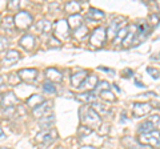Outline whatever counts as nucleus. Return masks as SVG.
Wrapping results in <instances>:
<instances>
[{
    "mask_svg": "<svg viewBox=\"0 0 160 149\" xmlns=\"http://www.w3.org/2000/svg\"><path fill=\"white\" fill-rule=\"evenodd\" d=\"M80 120L88 128H95L100 125V116L96 113V111L92 107H83L79 111Z\"/></svg>",
    "mask_w": 160,
    "mask_h": 149,
    "instance_id": "nucleus-1",
    "label": "nucleus"
},
{
    "mask_svg": "<svg viewBox=\"0 0 160 149\" xmlns=\"http://www.w3.org/2000/svg\"><path fill=\"white\" fill-rule=\"evenodd\" d=\"M139 142L142 144V145H149L153 148H159L160 147V131H152L149 133L140 135Z\"/></svg>",
    "mask_w": 160,
    "mask_h": 149,
    "instance_id": "nucleus-2",
    "label": "nucleus"
},
{
    "mask_svg": "<svg viewBox=\"0 0 160 149\" xmlns=\"http://www.w3.org/2000/svg\"><path fill=\"white\" fill-rule=\"evenodd\" d=\"M15 27L18 29H27L32 24V16L27 11H19L15 15Z\"/></svg>",
    "mask_w": 160,
    "mask_h": 149,
    "instance_id": "nucleus-3",
    "label": "nucleus"
},
{
    "mask_svg": "<svg viewBox=\"0 0 160 149\" xmlns=\"http://www.w3.org/2000/svg\"><path fill=\"white\" fill-rule=\"evenodd\" d=\"M106 37H107V29L103 28V27H98V28H95L91 33L89 44L93 47H100V46H103L104 41H106Z\"/></svg>",
    "mask_w": 160,
    "mask_h": 149,
    "instance_id": "nucleus-4",
    "label": "nucleus"
},
{
    "mask_svg": "<svg viewBox=\"0 0 160 149\" xmlns=\"http://www.w3.org/2000/svg\"><path fill=\"white\" fill-rule=\"evenodd\" d=\"M58 133L55 129H43L42 132H39L36 135V142L39 144H48V142H52L55 138H56Z\"/></svg>",
    "mask_w": 160,
    "mask_h": 149,
    "instance_id": "nucleus-5",
    "label": "nucleus"
},
{
    "mask_svg": "<svg viewBox=\"0 0 160 149\" xmlns=\"http://www.w3.org/2000/svg\"><path fill=\"white\" fill-rule=\"evenodd\" d=\"M55 35L56 37L60 39H67L69 35V26H68V20L66 19H60L55 23Z\"/></svg>",
    "mask_w": 160,
    "mask_h": 149,
    "instance_id": "nucleus-6",
    "label": "nucleus"
},
{
    "mask_svg": "<svg viewBox=\"0 0 160 149\" xmlns=\"http://www.w3.org/2000/svg\"><path fill=\"white\" fill-rule=\"evenodd\" d=\"M123 23H124V19H122V17H118V19H115V20L111 22V24L108 26V29H107V36H108L109 40H115L118 32L123 27Z\"/></svg>",
    "mask_w": 160,
    "mask_h": 149,
    "instance_id": "nucleus-7",
    "label": "nucleus"
},
{
    "mask_svg": "<svg viewBox=\"0 0 160 149\" xmlns=\"http://www.w3.org/2000/svg\"><path fill=\"white\" fill-rule=\"evenodd\" d=\"M152 111V107L147 103H135L132 107V113L136 117H142L144 115H148Z\"/></svg>",
    "mask_w": 160,
    "mask_h": 149,
    "instance_id": "nucleus-8",
    "label": "nucleus"
},
{
    "mask_svg": "<svg viewBox=\"0 0 160 149\" xmlns=\"http://www.w3.org/2000/svg\"><path fill=\"white\" fill-rule=\"evenodd\" d=\"M18 73H19V76L22 77V80L27 81V83H32V81L36 80V77H38V69H35V68L20 69Z\"/></svg>",
    "mask_w": 160,
    "mask_h": 149,
    "instance_id": "nucleus-9",
    "label": "nucleus"
},
{
    "mask_svg": "<svg viewBox=\"0 0 160 149\" xmlns=\"http://www.w3.org/2000/svg\"><path fill=\"white\" fill-rule=\"evenodd\" d=\"M20 59V53L18 51H15V49H11V51H8L7 55L2 59V65L3 67H9L15 64L18 60Z\"/></svg>",
    "mask_w": 160,
    "mask_h": 149,
    "instance_id": "nucleus-10",
    "label": "nucleus"
},
{
    "mask_svg": "<svg viewBox=\"0 0 160 149\" xmlns=\"http://www.w3.org/2000/svg\"><path fill=\"white\" fill-rule=\"evenodd\" d=\"M98 87V77L95 74L87 76V79L83 81V84L80 85V89H84L86 92H91V89H95Z\"/></svg>",
    "mask_w": 160,
    "mask_h": 149,
    "instance_id": "nucleus-11",
    "label": "nucleus"
},
{
    "mask_svg": "<svg viewBox=\"0 0 160 149\" xmlns=\"http://www.w3.org/2000/svg\"><path fill=\"white\" fill-rule=\"evenodd\" d=\"M18 103V99H16V95H15L13 92H7L6 95H4L3 97H2V107H4V108H12L15 104Z\"/></svg>",
    "mask_w": 160,
    "mask_h": 149,
    "instance_id": "nucleus-12",
    "label": "nucleus"
},
{
    "mask_svg": "<svg viewBox=\"0 0 160 149\" xmlns=\"http://www.w3.org/2000/svg\"><path fill=\"white\" fill-rule=\"evenodd\" d=\"M87 74H88V72L87 71H79V72H76L73 74V76L71 77V84H72V87L73 88H80V85L83 84V81L87 79Z\"/></svg>",
    "mask_w": 160,
    "mask_h": 149,
    "instance_id": "nucleus-13",
    "label": "nucleus"
},
{
    "mask_svg": "<svg viewBox=\"0 0 160 149\" xmlns=\"http://www.w3.org/2000/svg\"><path fill=\"white\" fill-rule=\"evenodd\" d=\"M51 111V104H48L47 101H44L42 105H39L38 108L33 109V116L38 117V118H42V117H46L48 116V112Z\"/></svg>",
    "mask_w": 160,
    "mask_h": 149,
    "instance_id": "nucleus-14",
    "label": "nucleus"
},
{
    "mask_svg": "<svg viewBox=\"0 0 160 149\" xmlns=\"http://www.w3.org/2000/svg\"><path fill=\"white\" fill-rule=\"evenodd\" d=\"M46 76H47V80L49 81H55V83H60L63 80V74L60 71H58L56 68H47L46 69Z\"/></svg>",
    "mask_w": 160,
    "mask_h": 149,
    "instance_id": "nucleus-15",
    "label": "nucleus"
},
{
    "mask_svg": "<svg viewBox=\"0 0 160 149\" xmlns=\"http://www.w3.org/2000/svg\"><path fill=\"white\" fill-rule=\"evenodd\" d=\"M19 44L23 48H26L27 51H31V49L35 47V37L32 36V35L26 33V35H23L22 39L19 40Z\"/></svg>",
    "mask_w": 160,
    "mask_h": 149,
    "instance_id": "nucleus-16",
    "label": "nucleus"
},
{
    "mask_svg": "<svg viewBox=\"0 0 160 149\" xmlns=\"http://www.w3.org/2000/svg\"><path fill=\"white\" fill-rule=\"evenodd\" d=\"M68 26L71 29L76 31L78 28H80L83 26V17L80 13H76V15H69L68 17Z\"/></svg>",
    "mask_w": 160,
    "mask_h": 149,
    "instance_id": "nucleus-17",
    "label": "nucleus"
},
{
    "mask_svg": "<svg viewBox=\"0 0 160 149\" xmlns=\"http://www.w3.org/2000/svg\"><path fill=\"white\" fill-rule=\"evenodd\" d=\"M86 17L91 22H99L104 17V12L100 11V9H98V8H89V11L87 12Z\"/></svg>",
    "mask_w": 160,
    "mask_h": 149,
    "instance_id": "nucleus-18",
    "label": "nucleus"
},
{
    "mask_svg": "<svg viewBox=\"0 0 160 149\" xmlns=\"http://www.w3.org/2000/svg\"><path fill=\"white\" fill-rule=\"evenodd\" d=\"M43 103H44V99L40 96V95H32L27 100V105L31 107L32 109H35V108H38L39 105H42Z\"/></svg>",
    "mask_w": 160,
    "mask_h": 149,
    "instance_id": "nucleus-19",
    "label": "nucleus"
},
{
    "mask_svg": "<svg viewBox=\"0 0 160 149\" xmlns=\"http://www.w3.org/2000/svg\"><path fill=\"white\" fill-rule=\"evenodd\" d=\"M80 9H82V4L79 2H68L66 4V11L69 15H76L80 12Z\"/></svg>",
    "mask_w": 160,
    "mask_h": 149,
    "instance_id": "nucleus-20",
    "label": "nucleus"
},
{
    "mask_svg": "<svg viewBox=\"0 0 160 149\" xmlns=\"http://www.w3.org/2000/svg\"><path fill=\"white\" fill-rule=\"evenodd\" d=\"M36 29L39 32H42V33H47V32H49L51 31V28H52V26H51V22H48V20H46V19H43V20H40V22H38L36 23Z\"/></svg>",
    "mask_w": 160,
    "mask_h": 149,
    "instance_id": "nucleus-21",
    "label": "nucleus"
},
{
    "mask_svg": "<svg viewBox=\"0 0 160 149\" xmlns=\"http://www.w3.org/2000/svg\"><path fill=\"white\" fill-rule=\"evenodd\" d=\"M78 97H79L80 101L87 103V104H92V103H95V100H96V96L93 95V92H83V93H80Z\"/></svg>",
    "mask_w": 160,
    "mask_h": 149,
    "instance_id": "nucleus-22",
    "label": "nucleus"
},
{
    "mask_svg": "<svg viewBox=\"0 0 160 149\" xmlns=\"http://www.w3.org/2000/svg\"><path fill=\"white\" fill-rule=\"evenodd\" d=\"M138 131H139L140 135H144V133H149V132H152V131H156V129H155V127L151 124V121L147 120V121H144V123L140 124Z\"/></svg>",
    "mask_w": 160,
    "mask_h": 149,
    "instance_id": "nucleus-23",
    "label": "nucleus"
},
{
    "mask_svg": "<svg viewBox=\"0 0 160 149\" xmlns=\"http://www.w3.org/2000/svg\"><path fill=\"white\" fill-rule=\"evenodd\" d=\"M127 35H128V27H123V28L118 32L116 37H115V40H113V43H115V44H123V41L126 40V37H127Z\"/></svg>",
    "mask_w": 160,
    "mask_h": 149,
    "instance_id": "nucleus-24",
    "label": "nucleus"
},
{
    "mask_svg": "<svg viewBox=\"0 0 160 149\" xmlns=\"http://www.w3.org/2000/svg\"><path fill=\"white\" fill-rule=\"evenodd\" d=\"M2 27L6 29V31H12L15 28V19L11 16H7L3 19V23H2Z\"/></svg>",
    "mask_w": 160,
    "mask_h": 149,
    "instance_id": "nucleus-25",
    "label": "nucleus"
},
{
    "mask_svg": "<svg viewBox=\"0 0 160 149\" xmlns=\"http://www.w3.org/2000/svg\"><path fill=\"white\" fill-rule=\"evenodd\" d=\"M53 124V116H46V117H42V118H39V125L42 127L43 129H48V127H51Z\"/></svg>",
    "mask_w": 160,
    "mask_h": 149,
    "instance_id": "nucleus-26",
    "label": "nucleus"
},
{
    "mask_svg": "<svg viewBox=\"0 0 160 149\" xmlns=\"http://www.w3.org/2000/svg\"><path fill=\"white\" fill-rule=\"evenodd\" d=\"M95 111H96V113L100 116V115H106V113H108L109 111H108V108L106 107V105H103V104H100V103H98V101H95V103H92V105H91Z\"/></svg>",
    "mask_w": 160,
    "mask_h": 149,
    "instance_id": "nucleus-27",
    "label": "nucleus"
},
{
    "mask_svg": "<svg viewBox=\"0 0 160 149\" xmlns=\"http://www.w3.org/2000/svg\"><path fill=\"white\" fill-rule=\"evenodd\" d=\"M22 81V77L19 76V73H11L8 76V84L9 85H18Z\"/></svg>",
    "mask_w": 160,
    "mask_h": 149,
    "instance_id": "nucleus-28",
    "label": "nucleus"
},
{
    "mask_svg": "<svg viewBox=\"0 0 160 149\" xmlns=\"http://www.w3.org/2000/svg\"><path fill=\"white\" fill-rule=\"evenodd\" d=\"M100 97L106 101H115V95L111 91H104V92H100Z\"/></svg>",
    "mask_w": 160,
    "mask_h": 149,
    "instance_id": "nucleus-29",
    "label": "nucleus"
},
{
    "mask_svg": "<svg viewBox=\"0 0 160 149\" xmlns=\"http://www.w3.org/2000/svg\"><path fill=\"white\" fill-rule=\"evenodd\" d=\"M43 89L46 92H48V93H55V92H56V88L53 87V84L49 80H46L43 83Z\"/></svg>",
    "mask_w": 160,
    "mask_h": 149,
    "instance_id": "nucleus-30",
    "label": "nucleus"
},
{
    "mask_svg": "<svg viewBox=\"0 0 160 149\" xmlns=\"http://www.w3.org/2000/svg\"><path fill=\"white\" fill-rule=\"evenodd\" d=\"M88 33V29H87V27H84V26H82L80 28H78L76 31H75V36H76L78 39H83L86 35Z\"/></svg>",
    "mask_w": 160,
    "mask_h": 149,
    "instance_id": "nucleus-31",
    "label": "nucleus"
},
{
    "mask_svg": "<svg viewBox=\"0 0 160 149\" xmlns=\"http://www.w3.org/2000/svg\"><path fill=\"white\" fill-rule=\"evenodd\" d=\"M149 121H151V124L155 127V129L156 131H160V116H158V115H153V116H151L148 118Z\"/></svg>",
    "mask_w": 160,
    "mask_h": 149,
    "instance_id": "nucleus-32",
    "label": "nucleus"
},
{
    "mask_svg": "<svg viewBox=\"0 0 160 149\" xmlns=\"http://www.w3.org/2000/svg\"><path fill=\"white\" fill-rule=\"evenodd\" d=\"M91 133H92V129L88 128V127H86V125H83V127L79 128V136H80V137L88 136V135H91Z\"/></svg>",
    "mask_w": 160,
    "mask_h": 149,
    "instance_id": "nucleus-33",
    "label": "nucleus"
},
{
    "mask_svg": "<svg viewBox=\"0 0 160 149\" xmlns=\"http://www.w3.org/2000/svg\"><path fill=\"white\" fill-rule=\"evenodd\" d=\"M47 46H48L49 48H56V47L60 46V41H59L55 36H51V37H49V40L47 41Z\"/></svg>",
    "mask_w": 160,
    "mask_h": 149,
    "instance_id": "nucleus-34",
    "label": "nucleus"
},
{
    "mask_svg": "<svg viewBox=\"0 0 160 149\" xmlns=\"http://www.w3.org/2000/svg\"><path fill=\"white\" fill-rule=\"evenodd\" d=\"M108 132H109V124L108 123H104L102 124V125L99 127V133L100 135H108Z\"/></svg>",
    "mask_w": 160,
    "mask_h": 149,
    "instance_id": "nucleus-35",
    "label": "nucleus"
},
{
    "mask_svg": "<svg viewBox=\"0 0 160 149\" xmlns=\"http://www.w3.org/2000/svg\"><path fill=\"white\" fill-rule=\"evenodd\" d=\"M148 23L151 24V27H156L158 23H159V16H158V15H155V13L149 15V22Z\"/></svg>",
    "mask_w": 160,
    "mask_h": 149,
    "instance_id": "nucleus-36",
    "label": "nucleus"
},
{
    "mask_svg": "<svg viewBox=\"0 0 160 149\" xmlns=\"http://www.w3.org/2000/svg\"><path fill=\"white\" fill-rule=\"evenodd\" d=\"M147 72L151 74V76L153 77V79H159V76H160V72H159V69H155V68H147Z\"/></svg>",
    "mask_w": 160,
    "mask_h": 149,
    "instance_id": "nucleus-37",
    "label": "nucleus"
},
{
    "mask_svg": "<svg viewBox=\"0 0 160 149\" xmlns=\"http://www.w3.org/2000/svg\"><path fill=\"white\" fill-rule=\"evenodd\" d=\"M96 88H99V89H100V92L109 91V84H108L107 81H102V83H100V84H99V85H98Z\"/></svg>",
    "mask_w": 160,
    "mask_h": 149,
    "instance_id": "nucleus-38",
    "label": "nucleus"
},
{
    "mask_svg": "<svg viewBox=\"0 0 160 149\" xmlns=\"http://www.w3.org/2000/svg\"><path fill=\"white\" fill-rule=\"evenodd\" d=\"M7 43H8V41H7L6 37H2V36H0V51H2V49H4V48L8 46Z\"/></svg>",
    "mask_w": 160,
    "mask_h": 149,
    "instance_id": "nucleus-39",
    "label": "nucleus"
},
{
    "mask_svg": "<svg viewBox=\"0 0 160 149\" xmlns=\"http://www.w3.org/2000/svg\"><path fill=\"white\" fill-rule=\"evenodd\" d=\"M18 8H19V2H9L8 3V9H15V11H16Z\"/></svg>",
    "mask_w": 160,
    "mask_h": 149,
    "instance_id": "nucleus-40",
    "label": "nucleus"
},
{
    "mask_svg": "<svg viewBox=\"0 0 160 149\" xmlns=\"http://www.w3.org/2000/svg\"><path fill=\"white\" fill-rule=\"evenodd\" d=\"M122 73H124V74H126V76H124V77H131L132 74H133V72L131 71V69H126V71H124V72H122Z\"/></svg>",
    "mask_w": 160,
    "mask_h": 149,
    "instance_id": "nucleus-41",
    "label": "nucleus"
},
{
    "mask_svg": "<svg viewBox=\"0 0 160 149\" xmlns=\"http://www.w3.org/2000/svg\"><path fill=\"white\" fill-rule=\"evenodd\" d=\"M80 149H96V148L91 145H83V147H80Z\"/></svg>",
    "mask_w": 160,
    "mask_h": 149,
    "instance_id": "nucleus-42",
    "label": "nucleus"
},
{
    "mask_svg": "<svg viewBox=\"0 0 160 149\" xmlns=\"http://www.w3.org/2000/svg\"><path fill=\"white\" fill-rule=\"evenodd\" d=\"M4 137H6V133H4V132H3V129L0 128V138H4Z\"/></svg>",
    "mask_w": 160,
    "mask_h": 149,
    "instance_id": "nucleus-43",
    "label": "nucleus"
},
{
    "mask_svg": "<svg viewBox=\"0 0 160 149\" xmlns=\"http://www.w3.org/2000/svg\"><path fill=\"white\" fill-rule=\"evenodd\" d=\"M3 83H4V79H3V76H0V88H2Z\"/></svg>",
    "mask_w": 160,
    "mask_h": 149,
    "instance_id": "nucleus-44",
    "label": "nucleus"
},
{
    "mask_svg": "<svg viewBox=\"0 0 160 149\" xmlns=\"http://www.w3.org/2000/svg\"><path fill=\"white\" fill-rule=\"evenodd\" d=\"M0 149H9V148H0Z\"/></svg>",
    "mask_w": 160,
    "mask_h": 149,
    "instance_id": "nucleus-45",
    "label": "nucleus"
},
{
    "mask_svg": "<svg viewBox=\"0 0 160 149\" xmlns=\"http://www.w3.org/2000/svg\"><path fill=\"white\" fill-rule=\"evenodd\" d=\"M0 103H2V97H0Z\"/></svg>",
    "mask_w": 160,
    "mask_h": 149,
    "instance_id": "nucleus-46",
    "label": "nucleus"
}]
</instances>
